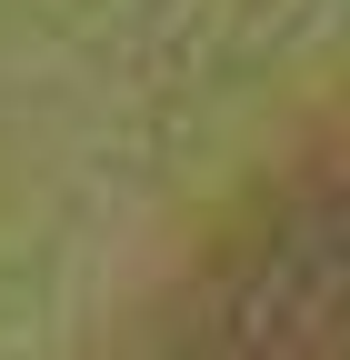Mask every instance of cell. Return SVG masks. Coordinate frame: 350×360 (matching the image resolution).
<instances>
[{
	"label": "cell",
	"mask_w": 350,
	"mask_h": 360,
	"mask_svg": "<svg viewBox=\"0 0 350 360\" xmlns=\"http://www.w3.org/2000/svg\"><path fill=\"white\" fill-rule=\"evenodd\" d=\"M120 360H350V90L221 200Z\"/></svg>",
	"instance_id": "1"
}]
</instances>
